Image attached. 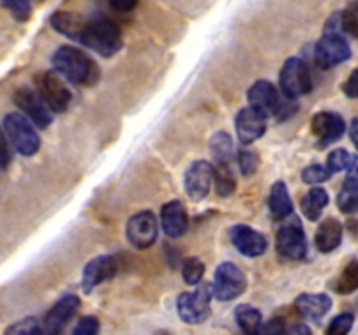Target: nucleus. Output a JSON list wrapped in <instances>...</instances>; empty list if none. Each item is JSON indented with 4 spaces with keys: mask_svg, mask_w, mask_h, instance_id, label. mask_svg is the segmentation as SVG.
Returning a JSON list of instances; mask_svg holds the SVG:
<instances>
[{
    "mask_svg": "<svg viewBox=\"0 0 358 335\" xmlns=\"http://www.w3.org/2000/svg\"><path fill=\"white\" fill-rule=\"evenodd\" d=\"M52 65L59 75L76 86H91L100 79V68L93 58L72 45H62L52 54Z\"/></svg>",
    "mask_w": 358,
    "mask_h": 335,
    "instance_id": "obj_1",
    "label": "nucleus"
},
{
    "mask_svg": "<svg viewBox=\"0 0 358 335\" xmlns=\"http://www.w3.org/2000/svg\"><path fill=\"white\" fill-rule=\"evenodd\" d=\"M80 42L90 49H93V51H96L98 54L108 58V56L115 54L121 49V30H119L117 24L108 20L87 21Z\"/></svg>",
    "mask_w": 358,
    "mask_h": 335,
    "instance_id": "obj_2",
    "label": "nucleus"
},
{
    "mask_svg": "<svg viewBox=\"0 0 358 335\" xmlns=\"http://www.w3.org/2000/svg\"><path fill=\"white\" fill-rule=\"evenodd\" d=\"M3 129H6L9 142L21 156L30 157L37 154L38 147H41V138L27 115L20 114V112L7 114L3 117Z\"/></svg>",
    "mask_w": 358,
    "mask_h": 335,
    "instance_id": "obj_3",
    "label": "nucleus"
},
{
    "mask_svg": "<svg viewBox=\"0 0 358 335\" xmlns=\"http://www.w3.org/2000/svg\"><path fill=\"white\" fill-rule=\"evenodd\" d=\"M213 295V286L199 285L194 292L182 293L178 297V316L189 325L203 323L210 316V300Z\"/></svg>",
    "mask_w": 358,
    "mask_h": 335,
    "instance_id": "obj_4",
    "label": "nucleus"
},
{
    "mask_svg": "<svg viewBox=\"0 0 358 335\" xmlns=\"http://www.w3.org/2000/svg\"><path fill=\"white\" fill-rule=\"evenodd\" d=\"M280 87H282V93L287 98H290V100H296V98L310 93L311 87H313V84H311V73L303 59H287L282 72H280Z\"/></svg>",
    "mask_w": 358,
    "mask_h": 335,
    "instance_id": "obj_5",
    "label": "nucleus"
},
{
    "mask_svg": "<svg viewBox=\"0 0 358 335\" xmlns=\"http://www.w3.org/2000/svg\"><path fill=\"white\" fill-rule=\"evenodd\" d=\"M352 56V49L339 31H325L315 49V59L320 68L329 70L341 65Z\"/></svg>",
    "mask_w": 358,
    "mask_h": 335,
    "instance_id": "obj_6",
    "label": "nucleus"
},
{
    "mask_svg": "<svg viewBox=\"0 0 358 335\" xmlns=\"http://www.w3.org/2000/svg\"><path fill=\"white\" fill-rule=\"evenodd\" d=\"M247 290V278L243 271L231 262H224L217 267L213 281V297L219 300H233Z\"/></svg>",
    "mask_w": 358,
    "mask_h": 335,
    "instance_id": "obj_7",
    "label": "nucleus"
},
{
    "mask_svg": "<svg viewBox=\"0 0 358 335\" xmlns=\"http://www.w3.org/2000/svg\"><path fill=\"white\" fill-rule=\"evenodd\" d=\"M35 82H37L38 94L44 98V101L52 112H65L69 108L72 94H70L69 87L65 86L58 72L51 70V72L38 73Z\"/></svg>",
    "mask_w": 358,
    "mask_h": 335,
    "instance_id": "obj_8",
    "label": "nucleus"
},
{
    "mask_svg": "<svg viewBox=\"0 0 358 335\" xmlns=\"http://www.w3.org/2000/svg\"><path fill=\"white\" fill-rule=\"evenodd\" d=\"M14 103L38 128H48L51 124L52 110L48 107L44 98L38 94V91L30 89V87H21L14 93Z\"/></svg>",
    "mask_w": 358,
    "mask_h": 335,
    "instance_id": "obj_9",
    "label": "nucleus"
},
{
    "mask_svg": "<svg viewBox=\"0 0 358 335\" xmlns=\"http://www.w3.org/2000/svg\"><path fill=\"white\" fill-rule=\"evenodd\" d=\"M276 250L287 260H303L306 257L308 243L299 222L280 227L276 234Z\"/></svg>",
    "mask_w": 358,
    "mask_h": 335,
    "instance_id": "obj_10",
    "label": "nucleus"
},
{
    "mask_svg": "<svg viewBox=\"0 0 358 335\" xmlns=\"http://www.w3.org/2000/svg\"><path fill=\"white\" fill-rule=\"evenodd\" d=\"M126 236L129 243L138 250L152 246L157 237L156 216L150 211H140L133 215L126 225Z\"/></svg>",
    "mask_w": 358,
    "mask_h": 335,
    "instance_id": "obj_11",
    "label": "nucleus"
},
{
    "mask_svg": "<svg viewBox=\"0 0 358 335\" xmlns=\"http://www.w3.org/2000/svg\"><path fill=\"white\" fill-rule=\"evenodd\" d=\"M215 180V170L206 161H196L185 173V191L192 201L199 202L208 195L212 181Z\"/></svg>",
    "mask_w": 358,
    "mask_h": 335,
    "instance_id": "obj_12",
    "label": "nucleus"
},
{
    "mask_svg": "<svg viewBox=\"0 0 358 335\" xmlns=\"http://www.w3.org/2000/svg\"><path fill=\"white\" fill-rule=\"evenodd\" d=\"M311 128L318 138V147L325 149L345 135L346 124L341 115L334 114V112H320L313 117Z\"/></svg>",
    "mask_w": 358,
    "mask_h": 335,
    "instance_id": "obj_13",
    "label": "nucleus"
},
{
    "mask_svg": "<svg viewBox=\"0 0 358 335\" xmlns=\"http://www.w3.org/2000/svg\"><path fill=\"white\" fill-rule=\"evenodd\" d=\"M79 297L65 295L48 311L44 318V332L45 334H59L73 318V314L79 309Z\"/></svg>",
    "mask_w": 358,
    "mask_h": 335,
    "instance_id": "obj_14",
    "label": "nucleus"
},
{
    "mask_svg": "<svg viewBox=\"0 0 358 335\" xmlns=\"http://www.w3.org/2000/svg\"><path fill=\"white\" fill-rule=\"evenodd\" d=\"M248 103H250V107L262 112L266 117L273 114H278L280 107H282L278 89L269 80H257L248 89Z\"/></svg>",
    "mask_w": 358,
    "mask_h": 335,
    "instance_id": "obj_15",
    "label": "nucleus"
},
{
    "mask_svg": "<svg viewBox=\"0 0 358 335\" xmlns=\"http://www.w3.org/2000/svg\"><path fill=\"white\" fill-rule=\"evenodd\" d=\"M115 272H117V262H115L114 257H110V255H100V257L93 258L84 267L83 290L86 293H90L94 286L114 278Z\"/></svg>",
    "mask_w": 358,
    "mask_h": 335,
    "instance_id": "obj_16",
    "label": "nucleus"
},
{
    "mask_svg": "<svg viewBox=\"0 0 358 335\" xmlns=\"http://www.w3.org/2000/svg\"><path fill=\"white\" fill-rule=\"evenodd\" d=\"M236 133L245 145L255 142L266 133V115L254 107L243 108L236 117Z\"/></svg>",
    "mask_w": 358,
    "mask_h": 335,
    "instance_id": "obj_17",
    "label": "nucleus"
},
{
    "mask_svg": "<svg viewBox=\"0 0 358 335\" xmlns=\"http://www.w3.org/2000/svg\"><path fill=\"white\" fill-rule=\"evenodd\" d=\"M231 241L238 248V251L243 253L245 257H261L268 250L266 237L248 225L233 227L231 229Z\"/></svg>",
    "mask_w": 358,
    "mask_h": 335,
    "instance_id": "obj_18",
    "label": "nucleus"
},
{
    "mask_svg": "<svg viewBox=\"0 0 358 335\" xmlns=\"http://www.w3.org/2000/svg\"><path fill=\"white\" fill-rule=\"evenodd\" d=\"M161 223L166 236L180 237L189 227V216L180 201H170L161 209Z\"/></svg>",
    "mask_w": 358,
    "mask_h": 335,
    "instance_id": "obj_19",
    "label": "nucleus"
},
{
    "mask_svg": "<svg viewBox=\"0 0 358 335\" xmlns=\"http://www.w3.org/2000/svg\"><path fill=\"white\" fill-rule=\"evenodd\" d=\"M294 307L306 320H320L332 307V300L325 293H303L296 299Z\"/></svg>",
    "mask_w": 358,
    "mask_h": 335,
    "instance_id": "obj_20",
    "label": "nucleus"
},
{
    "mask_svg": "<svg viewBox=\"0 0 358 335\" xmlns=\"http://www.w3.org/2000/svg\"><path fill=\"white\" fill-rule=\"evenodd\" d=\"M343 241V225L339 220L327 218L320 223L315 234V244L322 253H331L341 244Z\"/></svg>",
    "mask_w": 358,
    "mask_h": 335,
    "instance_id": "obj_21",
    "label": "nucleus"
},
{
    "mask_svg": "<svg viewBox=\"0 0 358 335\" xmlns=\"http://www.w3.org/2000/svg\"><path fill=\"white\" fill-rule=\"evenodd\" d=\"M86 23V20H83V17L73 13H63V10H59V13H55L51 16V27L58 34L65 35V37L77 42H80V38H83Z\"/></svg>",
    "mask_w": 358,
    "mask_h": 335,
    "instance_id": "obj_22",
    "label": "nucleus"
},
{
    "mask_svg": "<svg viewBox=\"0 0 358 335\" xmlns=\"http://www.w3.org/2000/svg\"><path fill=\"white\" fill-rule=\"evenodd\" d=\"M269 209H271V215L275 220H283L289 215H292L294 204L285 181H276L271 187V194H269Z\"/></svg>",
    "mask_w": 358,
    "mask_h": 335,
    "instance_id": "obj_23",
    "label": "nucleus"
},
{
    "mask_svg": "<svg viewBox=\"0 0 358 335\" xmlns=\"http://www.w3.org/2000/svg\"><path fill=\"white\" fill-rule=\"evenodd\" d=\"M329 204V194L325 188L322 187H315L308 192L306 195L303 198V213L306 215V218L310 220H318L320 218L322 211H324L325 206Z\"/></svg>",
    "mask_w": 358,
    "mask_h": 335,
    "instance_id": "obj_24",
    "label": "nucleus"
},
{
    "mask_svg": "<svg viewBox=\"0 0 358 335\" xmlns=\"http://www.w3.org/2000/svg\"><path fill=\"white\" fill-rule=\"evenodd\" d=\"M234 318H236V323L245 334H259L262 327V314L259 313L255 307L247 306V304H241L234 311Z\"/></svg>",
    "mask_w": 358,
    "mask_h": 335,
    "instance_id": "obj_25",
    "label": "nucleus"
},
{
    "mask_svg": "<svg viewBox=\"0 0 358 335\" xmlns=\"http://www.w3.org/2000/svg\"><path fill=\"white\" fill-rule=\"evenodd\" d=\"M210 150H212V156L217 161V164H231L234 149L231 136L227 133L213 135L212 140H210Z\"/></svg>",
    "mask_w": 358,
    "mask_h": 335,
    "instance_id": "obj_26",
    "label": "nucleus"
},
{
    "mask_svg": "<svg viewBox=\"0 0 358 335\" xmlns=\"http://www.w3.org/2000/svg\"><path fill=\"white\" fill-rule=\"evenodd\" d=\"M338 206L345 213H358V178H346L338 195Z\"/></svg>",
    "mask_w": 358,
    "mask_h": 335,
    "instance_id": "obj_27",
    "label": "nucleus"
},
{
    "mask_svg": "<svg viewBox=\"0 0 358 335\" xmlns=\"http://www.w3.org/2000/svg\"><path fill=\"white\" fill-rule=\"evenodd\" d=\"M334 290L339 295H348L358 290V260H350L339 278L336 279Z\"/></svg>",
    "mask_w": 358,
    "mask_h": 335,
    "instance_id": "obj_28",
    "label": "nucleus"
},
{
    "mask_svg": "<svg viewBox=\"0 0 358 335\" xmlns=\"http://www.w3.org/2000/svg\"><path fill=\"white\" fill-rule=\"evenodd\" d=\"M215 181H217V192H219V195L233 194V191L236 188V181H234L233 171H231L229 164H217Z\"/></svg>",
    "mask_w": 358,
    "mask_h": 335,
    "instance_id": "obj_29",
    "label": "nucleus"
},
{
    "mask_svg": "<svg viewBox=\"0 0 358 335\" xmlns=\"http://www.w3.org/2000/svg\"><path fill=\"white\" fill-rule=\"evenodd\" d=\"M203 274H205V265L199 258L191 257L182 265V276H184V281L187 285H198L201 281Z\"/></svg>",
    "mask_w": 358,
    "mask_h": 335,
    "instance_id": "obj_30",
    "label": "nucleus"
},
{
    "mask_svg": "<svg viewBox=\"0 0 358 335\" xmlns=\"http://www.w3.org/2000/svg\"><path fill=\"white\" fill-rule=\"evenodd\" d=\"M0 6L9 10L17 21H27L31 14L30 0H0Z\"/></svg>",
    "mask_w": 358,
    "mask_h": 335,
    "instance_id": "obj_31",
    "label": "nucleus"
},
{
    "mask_svg": "<svg viewBox=\"0 0 358 335\" xmlns=\"http://www.w3.org/2000/svg\"><path fill=\"white\" fill-rule=\"evenodd\" d=\"M353 156L345 149H338L334 152H331L327 159V166L332 173H339V171H345L352 166Z\"/></svg>",
    "mask_w": 358,
    "mask_h": 335,
    "instance_id": "obj_32",
    "label": "nucleus"
},
{
    "mask_svg": "<svg viewBox=\"0 0 358 335\" xmlns=\"http://www.w3.org/2000/svg\"><path fill=\"white\" fill-rule=\"evenodd\" d=\"M332 171L329 170V166H322V164H311V166L304 168L303 171V180L304 184H322V181H327L331 178Z\"/></svg>",
    "mask_w": 358,
    "mask_h": 335,
    "instance_id": "obj_33",
    "label": "nucleus"
},
{
    "mask_svg": "<svg viewBox=\"0 0 358 335\" xmlns=\"http://www.w3.org/2000/svg\"><path fill=\"white\" fill-rule=\"evenodd\" d=\"M353 321H355V318H353L352 313L339 314V316H336L334 320L331 321V325H329V328H327V334L329 335L348 334L353 327Z\"/></svg>",
    "mask_w": 358,
    "mask_h": 335,
    "instance_id": "obj_34",
    "label": "nucleus"
},
{
    "mask_svg": "<svg viewBox=\"0 0 358 335\" xmlns=\"http://www.w3.org/2000/svg\"><path fill=\"white\" fill-rule=\"evenodd\" d=\"M7 334H20V335H34V334H42L44 328L38 325V321L35 318H27V320H21L17 323L10 325L7 328Z\"/></svg>",
    "mask_w": 358,
    "mask_h": 335,
    "instance_id": "obj_35",
    "label": "nucleus"
},
{
    "mask_svg": "<svg viewBox=\"0 0 358 335\" xmlns=\"http://www.w3.org/2000/svg\"><path fill=\"white\" fill-rule=\"evenodd\" d=\"M238 164H240V170L243 173V177H250V174H254L257 171V154L252 152V150H240V154H238Z\"/></svg>",
    "mask_w": 358,
    "mask_h": 335,
    "instance_id": "obj_36",
    "label": "nucleus"
},
{
    "mask_svg": "<svg viewBox=\"0 0 358 335\" xmlns=\"http://www.w3.org/2000/svg\"><path fill=\"white\" fill-rule=\"evenodd\" d=\"M341 16L343 28H345L346 31H350L352 35H355V37H358V2H353Z\"/></svg>",
    "mask_w": 358,
    "mask_h": 335,
    "instance_id": "obj_37",
    "label": "nucleus"
},
{
    "mask_svg": "<svg viewBox=\"0 0 358 335\" xmlns=\"http://www.w3.org/2000/svg\"><path fill=\"white\" fill-rule=\"evenodd\" d=\"M100 330V323H98L96 318L86 316L77 323V327L73 328V334L76 335H93Z\"/></svg>",
    "mask_w": 358,
    "mask_h": 335,
    "instance_id": "obj_38",
    "label": "nucleus"
},
{
    "mask_svg": "<svg viewBox=\"0 0 358 335\" xmlns=\"http://www.w3.org/2000/svg\"><path fill=\"white\" fill-rule=\"evenodd\" d=\"M10 147H9V138H7L6 129L0 126V170H6L10 163Z\"/></svg>",
    "mask_w": 358,
    "mask_h": 335,
    "instance_id": "obj_39",
    "label": "nucleus"
},
{
    "mask_svg": "<svg viewBox=\"0 0 358 335\" xmlns=\"http://www.w3.org/2000/svg\"><path fill=\"white\" fill-rule=\"evenodd\" d=\"M343 91H345V94L348 98H353V100L358 98V68L348 77V80L343 86Z\"/></svg>",
    "mask_w": 358,
    "mask_h": 335,
    "instance_id": "obj_40",
    "label": "nucleus"
},
{
    "mask_svg": "<svg viewBox=\"0 0 358 335\" xmlns=\"http://www.w3.org/2000/svg\"><path fill=\"white\" fill-rule=\"evenodd\" d=\"M280 332H285V327H283V320H271L268 321V325H262L259 334H280Z\"/></svg>",
    "mask_w": 358,
    "mask_h": 335,
    "instance_id": "obj_41",
    "label": "nucleus"
},
{
    "mask_svg": "<svg viewBox=\"0 0 358 335\" xmlns=\"http://www.w3.org/2000/svg\"><path fill=\"white\" fill-rule=\"evenodd\" d=\"M108 2H110V6L114 7L115 10H119V13H129V10L135 9L138 0H108Z\"/></svg>",
    "mask_w": 358,
    "mask_h": 335,
    "instance_id": "obj_42",
    "label": "nucleus"
},
{
    "mask_svg": "<svg viewBox=\"0 0 358 335\" xmlns=\"http://www.w3.org/2000/svg\"><path fill=\"white\" fill-rule=\"evenodd\" d=\"M285 332H287V334H292V335H296V334H301V335L311 334V330L306 327V325H296V327L289 328V330H285Z\"/></svg>",
    "mask_w": 358,
    "mask_h": 335,
    "instance_id": "obj_43",
    "label": "nucleus"
},
{
    "mask_svg": "<svg viewBox=\"0 0 358 335\" xmlns=\"http://www.w3.org/2000/svg\"><path fill=\"white\" fill-rule=\"evenodd\" d=\"M350 136H352L353 143H355V147L358 149V117L352 121V126H350Z\"/></svg>",
    "mask_w": 358,
    "mask_h": 335,
    "instance_id": "obj_44",
    "label": "nucleus"
},
{
    "mask_svg": "<svg viewBox=\"0 0 358 335\" xmlns=\"http://www.w3.org/2000/svg\"><path fill=\"white\" fill-rule=\"evenodd\" d=\"M350 230H352L353 236L358 237V220H353V222H350Z\"/></svg>",
    "mask_w": 358,
    "mask_h": 335,
    "instance_id": "obj_45",
    "label": "nucleus"
}]
</instances>
